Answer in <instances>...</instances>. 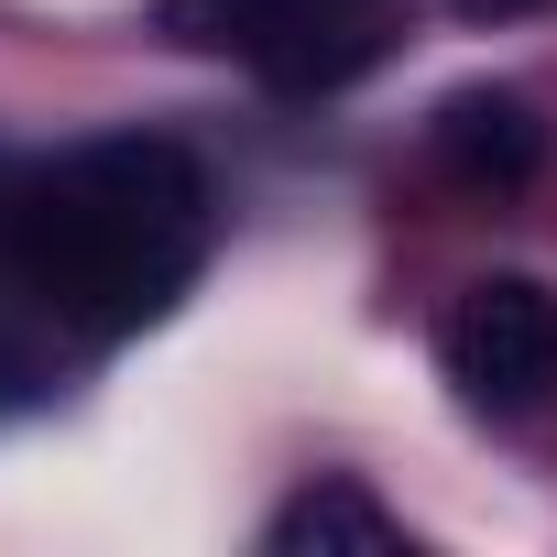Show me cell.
<instances>
[{"instance_id": "obj_1", "label": "cell", "mask_w": 557, "mask_h": 557, "mask_svg": "<svg viewBox=\"0 0 557 557\" xmlns=\"http://www.w3.org/2000/svg\"><path fill=\"white\" fill-rule=\"evenodd\" d=\"M208 262V175L164 132H99L0 186V273L77 339L153 329Z\"/></svg>"}, {"instance_id": "obj_2", "label": "cell", "mask_w": 557, "mask_h": 557, "mask_svg": "<svg viewBox=\"0 0 557 557\" xmlns=\"http://www.w3.org/2000/svg\"><path fill=\"white\" fill-rule=\"evenodd\" d=\"M164 34L307 99V88H350L383 55L394 0H164Z\"/></svg>"}, {"instance_id": "obj_3", "label": "cell", "mask_w": 557, "mask_h": 557, "mask_svg": "<svg viewBox=\"0 0 557 557\" xmlns=\"http://www.w3.org/2000/svg\"><path fill=\"white\" fill-rule=\"evenodd\" d=\"M437 372L470 416H535L557 405V296L535 273H481L437 318Z\"/></svg>"}, {"instance_id": "obj_4", "label": "cell", "mask_w": 557, "mask_h": 557, "mask_svg": "<svg viewBox=\"0 0 557 557\" xmlns=\"http://www.w3.org/2000/svg\"><path fill=\"white\" fill-rule=\"evenodd\" d=\"M437 164L459 175V186H535L546 175V121L513 99V88H470V99H448L437 110Z\"/></svg>"}, {"instance_id": "obj_5", "label": "cell", "mask_w": 557, "mask_h": 557, "mask_svg": "<svg viewBox=\"0 0 557 557\" xmlns=\"http://www.w3.org/2000/svg\"><path fill=\"white\" fill-rule=\"evenodd\" d=\"M262 546H273V557H307V546H318V557H329V546L394 557V546H416V535H405V524H394V513H383V503H372L361 481H307V492H296L285 513L262 524Z\"/></svg>"}, {"instance_id": "obj_6", "label": "cell", "mask_w": 557, "mask_h": 557, "mask_svg": "<svg viewBox=\"0 0 557 557\" xmlns=\"http://www.w3.org/2000/svg\"><path fill=\"white\" fill-rule=\"evenodd\" d=\"M45 394V361L23 350V329H12V307H0V416H12V405H34Z\"/></svg>"}, {"instance_id": "obj_7", "label": "cell", "mask_w": 557, "mask_h": 557, "mask_svg": "<svg viewBox=\"0 0 557 557\" xmlns=\"http://www.w3.org/2000/svg\"><path fill=\"white\" fill-rule=\"evenodd\" d=\"M459 23H513V12H557V0H448Z\"/></svg>"}]
</instances>
